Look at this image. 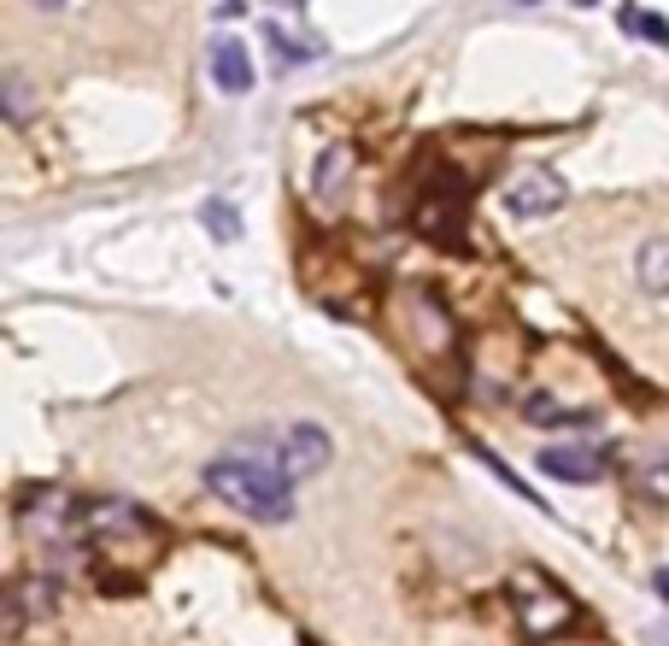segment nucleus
Here are the masks:
<instances>
[{"instance_id": "obj_5", "label": "nucleus", "mask_w": 669, "mask_h": 646, "mask_svg": "<svg viewBox=\"0 0 669 646\" xmlns=\"http://www.w3.org/2000/svg\"><path fill=\"white\" fill-rule=\"evenodd\" d=\"M59 600V576L54 570H42V576H24V582H12L7 593V617H12V641L30 628V617H47Z\"/></svg>"}, {"instance_id": "obj_15", "label": "nucleus", "mask_w": 669, "mask_h": 646, "mask_svg": "<svg viewBox=\"0 0 669 646\" xmlns=\"http://www.w3.org/2000/svg\"><path fill=\"white\" fill-rule=\"evenodd\" d=\"M0 89H7V118L12 124H30V82H24V71H7V82H0Z\"/></svg>"}, {"instance_id": "obj_4", "label": "nucleus", "mask_w": 669, "mask_h": 646, "mask_svg": "<svg viewBox=\"0 0 669 646\" xmlns=\"http://www.w3.org/2000/svg\"><path fill=\"white\" fill-rule=\"evenodd\" d=\"M564 207V182L553 171H517L505 182V212L511 218H546Z\"/></svg>"}, {"instance_id": "obj_18", "label": "nucleus", "mask_w": 669, "mask_h": 646, "mask_svg": "<svg viewBox=\"0 0 669 646\" xmlns=\"http://www.w3.org/2000/svg\"><path fill=\"white\" fill-rule=\"evenodd\" d=\"M646 646H669V623H664V628H651V635H646Z\"/></svg>"}, {"instance_id": "obj_16", "label": "nucleus", "mask_w": 669, "mask_h": 646, "mask_svg": "<svg viewBox=\"0 0 669 646\" xmlns=\"http://www.w3.org/2000/svg\"><path fill=\"white\" fill-rule=\"evenodd\" d=\"M623 24L634 30V36H646V42L669 47V24H664V19H651V12H634V7H628V12H623Z\"/></svg>"}, {"instance_id": "obj_11", "label": "nucleus", "mask_w": 669, "mask_h": 646, "mask_svg": "<svg viewBox=\"0 0 669 646\" xmlns=\"http://www.w3.org/2000/svg\"><path fill=\"white\" fill-rule=\"evenodd\" d=\"M634 277H640L646 294H669V235H651L634 259Z\"/></svg>"}, {"instance_id": "obj_14", "label": "nucleus", "mask_w": 669, "mask_h": 646, "mask_svg": "<svg viewBox=\"0 0 669 646\" xmlns=\"http://www.w3.org/2000/svg\"><path fill=\"white\" fill-rule=\"evenodd\" d=\"M205 235H212V242H242V218H235V207L230 200H205Z\"/></svg>"}, {"instance_id": "obj_7", "label": "nucleus", "mask_w": 669, "mask_h": 646, "mask_svg": "<svg viewBox=\"0 0 669 646\" xmlns=\"http://www.w3.org/2000/svg\"><path fill=\"white\" fill-rule=\"evenodd\" d=\"M212 82L223 94H253V54H247V42L242 36H218L212 42Z\"/></svg>"}, {"instance_id": "obj_1", "label": "nucleus", "mask_w": 669, "mask_h": 646, "mask_svg": "<svg viewBox=\"0 0 669 646\" xmlns=\"http://www.w3.org/2000/svg\"><path fill=\"white\" fill-rule=\"evenodd\" d=\"M205 488L230 505V512H242L253 523H288L294 517V476L282 470L277 458V430L270 435H247L235 441L230 453H218L212 465H205Z\"/></svg>"}, {"instance_id": "obj_17", "label": "nucleus", "mask_w": 669, "mask_h": 646, "mask_svg": "<svg viewBox=\"0 0 669 646\" xmlns=\"http://www.w3.org/2000/svg\"><path fill=\"white\" fill-rule=\"evenodd\" d=\"M640 488L658 494V500H669V465H640Z\"/></svg>"}, {"instance_id": "obj_12", "label": "nucleus", "mask_w": 669, "mask_h": 646, "mask_svg": "<svg viewBox=\"0 0 669 646\" xmlns=\"http://www.w3.org/2000/svg\"><path fill=\"white\" fill-rule=\"evenodd\" d=\"M417 230L435 235L441 247H458L465 235H458V200H423L417 207Z\"/></svg>"}, {"instance_id": "obj_21", "label": "nucleus", "mask_w": 669, "mask_h": 646, "mask_svg": "<svg viewBox=\"0 0 669 646\" xmlns=\"http://www.w3.org/2000/svg\"><path fill=\"white\" fill-rule=\"evenodd\" d=\"M277 7H288V12H300V7H305V0H277Z\"/></svg>"}, {"instance_id": "obj_2", "label": "nucleus", "mask_w": 669, "mask_h": 646, "mask_svg": "<svg viewBox=\"0 0 669 646\" xmlns=\"http://www.w3.org/2000/svg\"><path fill=\"white\" fill-rule=\"evenodd\" d=\"M330 453H335V441H330V430H317V423H288V430H277V458L294 482L317 476L330 465Z\"/></svg>"}, {"instance_id": "obj_19", "label": "nucleus", "mask_w": 669, "mask_h": 646, "mask_svg": "<svg viewBox=\"0 0 669 646\" xmlns=\"http://www.w3.org/2000/svg\"><path fill=\"white\" fill-rule=\"evenodd\" d=\"M30 7H42V12H59V7H65V0H30Z\"/></svg>"}, {"instance_id": "obj_6", "label": "nucleus", "mask_w": 669, "mask_h": 646, "mask_svg": "<svg viewBox=\"0 0 669 646\" xmlns=\"http://www.w3.org/2000/svg\"><path fill=\"white\" fill-rule=\"evenodd\" d=\"M605 447H581V441H558V447L540 453V470L558 476V482H599L605 476Z\"/></svg>"}, {"instance_id": "obj_9", "label": "nucleus", "mask_w": 669, "mask_h": 646, "mask_svg": "<svg viewBox=\"0 0 669 646\" xmlns=\"http://www.w3.org/2000/svg\"><path fill=\"white\" fill-rule=\"evenodd\" d=\"M523 423H535V430H588L593 412H588V405H558L546 394H528L523 400Z\"/></svg>"}, {"instance_id": "obj_13", "label": "nucleus", "mask_w": 669, "mask_h": 646, "mask_svg": "<svg viewBox=\"0 0 669 646\" xmlns=\"http://www.w3.org/2000/svg\"><path fill=\"white\" fill-rule=\"evenodd\" d=\"M265 42H270V54H277V65H305V59L323 54V42H300L294 30H282V24H270Z\"/></svg>"}, {"instance_id": "obj_20", "label": "nucleus", "mask_w": 669, "mask_h": 646, "mask_svg": "<svg viewBox=\"0 0 669 646\" xmlns=\"http://www.w3.org/2000/svg\"><path fill=\"white\" fill-rule=\"evenodd\" d=\"M658 593H664V600H669V570H658Z\"/></svg>"}, {"instance_id": "obj_10", "label": "nucleus", "mask_w": 669, "mask_h": 646, "mask_svg": "<svg viewBox=\"0 0 669 646\" xmlns=\"http://www.w3.org/2000/svg\"><path fill=\"white\" fill-rule=\"evenodd\" d=\"M89 530L94 535H147L153 523H147V512H135V505L107 500V505H94V512H89Z\"/></svg>"}, {"instance_id": "obj_3", "label": "nucleus", "mask_w": 669, "mask_h": 646, "mask_svg": "<svg viewBox=\"0 0 669 646\" xmlns=\"http://www.w3.org/2000/svg\"><path fill=\"white\" fill-rule=\"evenodd\" d=\"M19 523H24V535L36 541L42 553L77 547V541H71V500H65V494H36V500H24Z\"/></svg>"}, {"instance_id": "obj_8", "label": "nucleus", "mask_w": 669, "mask_h": 646, "mask_svg": "<svg viewBox=\"0 0 669 646\" xmlns=\"http://www.w3.org/2000/svg\"><path fill=\"white\" fill-rule=\"evenodd\" d=\"M347 182H353V147H347V142H330V147L317 153L312 200H317V207H335V200L347 194Z\"/></svg>"}]
</instances>
